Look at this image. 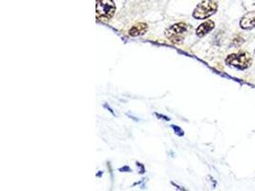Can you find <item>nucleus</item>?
I'll return each instance as SVG.
<instances>
[{
  "mask_svg": "<svg viewBox=\"0 0 255 191\" xmlns=\"http://www.w3.org/2000/svg\"><path fill=\"white\" fill-rule=\"evenodd\" d=\"M226 64L231 67H234L240 70H245L251 67V65L253 64V58L248 52H237V53L231 54L226 59Z\"/></svg>",
  "mask_w": 255,
  "mask_h": 191,
  "instance_id": "nucleus-1",
  "label": "nucleus"
},
{
  "mask_svg": "<svg viewBox=\"0 0 255 191\" xmlns=\"http://www.w3.org/2000/svg\"><path fill=\"white\" fill-rule=\"evenodd\" d=\"M218 10V3L214 0H204L196 6L193 11L195 19H205L213 15Z\"/></svg>",
  "mask_w": 255,
  "mask_h": 191,
  "instance_id": "nucleus-2",
  "label": "nucleus"
},
{
  "mask_svg": "<svg viewBox=\"0 0 255 191\" xmlns=\"http://www.w3.org/2000/svg\"><path fill=\"white\" fill-rule=\"evenodd\" d=\"M116 13V5L113 0H97V19L101 21L110 20Z\"/></svg>",
  "mask_w": 255,
  "mask_h": 191,
  "instance_id": "nucleus-3",
  "label": "nucleus"
},
{
  "mask_svg": "<svg viewBox=\"0 0 255 191\" xmlns=\"http://www.w3.org/2000/svg\"><path fill=\"white\" fill-rule=\"evenodd\" d=\"M189 30H190V26L187 23L179 22L177 24H174L166 30V37L172 43H179L185 39Z\"/></svg>",
  "mask_w": 255,
  "mask_h": 191,
  "instance_id": "nucleus-4",
  "label": "nucleus"
},
{
  "mask_svg": "<svg viewBox=\"0 0 255 191\" xmlns=\"http://www.w3.org/2000/svg\"><path fill=\"white\" fill-rule=\"evenodd\" d=\"M240 27L244 30H252L255 28V11H249L243 15L240 20Z\"/></svg>",
  "mask_w": 255,
  "mask_h": 191,
  "instance_id": "nucleus-5",
  "label": "nucleus"
},
{
  "mask_svg": "<svg viewBox=\"0 0 255 191\" xmlns=\"http://www.w3.org/2000/svg\"><path fill=\"white\" fill-rule=\"evenodd\" d=\"M214 27H215V23L212 20H206L197 28L196 34L198 37L202 38L205 35H207L208 33H210L214 29Z\"/></svg>",
  "mask_w": 255,
  "mask_h": 191,
  "instance_id": "nucleus-6",
  "label": "nucleus"
},
{
  "mask_svg": "<svg viewBox=\"0 0 255 191\" xmlns=\"http://www.w3.org/2000/svg\"><path fill=\"white\" fill-rule=\"evenodd\" d=\"M147 31V25L145 23H138L136 25L132 26V28L129 30V35L131 37H139L142 36Z\"/></svg>",
  "mask_w": 255,
  "mask_h": 191,
  "instance_id": "nucleus-7",
  "label": "nucleus"
},
{
  "mask_svg": "<svg viewBox=\"0 0 255 191\" xmlns=\"http://www.w3.org/2000/svg\"><path fill=\"white\" fill-rule=\"evenodd\" d=\"M243 7L248 11H255V0H243Z\"/></svg>",
  "mask_w": 255,
  "mask_h": 191,
  "instance_id": "nucleus-8",
  "label": "nucleus"
}]
</instances>
